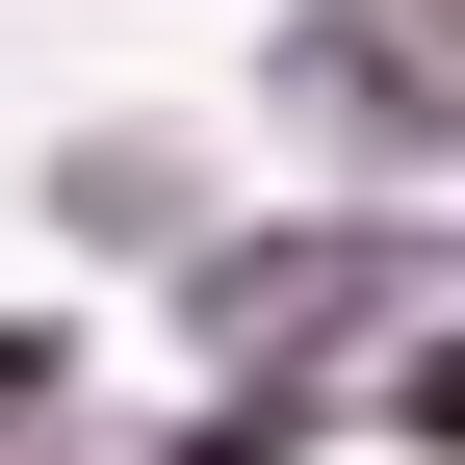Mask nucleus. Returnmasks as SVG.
Returning <instances> with one entry per match:
<instances>
[{"mask_svg": "<svg viewBox=\"0 0 465 465\" xmlns=\"http://www.w3.org/2000/svg\"><path fill=\"white\" fill-rule=\"evenodd\" d=\"M259 78H284V130H336V155H465V0H311Z\"/></svg>", "mask_w": 465, "mask_h": 465, "instance_id": "nucleus-1", "label": "nucleus"}, {"mask_svg": "<svg viewBox=\"0 0 465 465\" xmlns=\"http://www.w3.org/2000/svg\"><path fill=\"white\" fill-rule=\"evenodd\" d=\"M284 440H311V414H284V388H232V414H182L155 465H284Z\"/></svg>", "mask_w": 465, "mask_h": 465, "instance_id": "nucleus-4", "label": "nucleus"}, {"mask_svg": "<svg viewBox=\"0 0 465 465\" xmlns=\"http://www.w3.org/2000/svg\"><path fill=\"white\" fill-rule=\"evenodd\" d=\"M388 414H414V440L465 465V336H414V362H388Z\"/></svg>", "mask_w": 465, "mask_h": 465, "instance_id": "nucleus-5", "label": "nucleus"}, {"mask_svg": "<svg viewBox=\"0 0 465 465\" xmlns=\"http://www.w3.org/2000/svg\"><path fill=\"white\" fill-rule=\"evenodd\" d=\"M388 284H414V232H232V259H182V336H232V362H311V336H362Z\"/></svg>", "mask_w": 465, "mask_h": 465, "instance_id": "nucleus-2", "label": "nucleus"}, {"mask_svg": "<svg viewBox=\"0 0 465 465\" xmlns=\"http://www.w3.org/2000/svg\"><path fill=\"white\" fill-rule=\"evenodd\" d=\"M52 207H78V232H182V155H155V130H78Z\"/></svg>", "mask_w": 465, "mask_h": 465, "instance_id": "nucleus-3", "label": "nucleus"}, {"mask_svg": "<svg viewBox=\"0 0 465 465\" xmlns=\"http://www.w3.org/2000/svg\"><path fill=\"white\" fill-rule=\"evenodd\" d=\"M52 414V311H0V440H26Z\"/></svg>", "mask_w": 465, "mask_h": 465, "instance_id": "nucleus-6", "label": "nucleus"}]
</instances>
